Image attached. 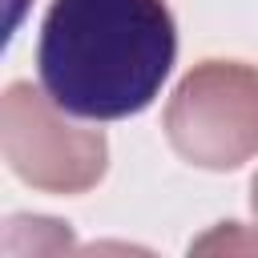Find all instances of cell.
Listing matches in <instances>:
<instances>
[{
    "label": "cell",
    "mask_w": 258,
    "mask_h": 258,
    "mask_svg": "<svg viewBox=\"0 0 258 258\" xmlns=\"http://www.w3.org/2000/svg\"><path fill=\"white\" fill-rule=\"evenodd\" d=\"M177 60L165 0H52L36 40L44 93L85 121H121L153 105Z\"/></svg>",
    "instance_id": "obj_1"
},
{
    "label": "cell",
    "mask_w": 258,
    "mask_h": 258,
    "mask_svg": "<svg viewBox=\"0 0 258 258\" xmlns=\"http://www.w3.org/2000/svg\"><path fill=\"white\" fill-rule=\"evenodd\" d=\"M169 149L210 173L246 165L258 153V64L198 60L165 105Z\"/></svg>",
    "instance_id": "obj_2"
},
{
    "label": "cell",
    "mask_w": 258,
    "mask_h": 258,
    "mask_svg": "<svg viewBox=\"0 0 258 258\" xmlns=\"http://www.w3.org/2000/svg\"><path fill=\"white\" fill-rule=\"evenodd\" d=\"M44 85L12 81L0 97V149L8 169L36 194L77 198L101 185L109 169V141L101 129H85L64 117Z\"/></svg>",
    "instance_id": "obj_3"
},
{
    "label": "cell",
    "mask_w": 258,
    "mask_h": 258,
    "mask_svg": "<svg viewBox=\"0 0 258 258\" xmlns=\"http://www.w3.org/2000/svg\"><path fill=\"white\" fill-rule=\"evenodd\" d=\"M210 250H246V254H258V234H242L238 222H222L206 238L189 242V254H210Z\"/></svg>",
    "instance_id": "obj_4"
},
{
    "label": "cell",
    "mask_w": 258,
    "mask_h": 258,
    "mask_svg": "<svg viewBox=\"0 0 258 258\" xmlns=\"http://www.w3.org/2000/svg\"><path fill=\"white\" fill-rule=\"evenodd\" d=\"M250 210H254V222H258V173H254V181H250Z\"/></svg>",
    "instance_id": "obj_5"
}]
</instances>
